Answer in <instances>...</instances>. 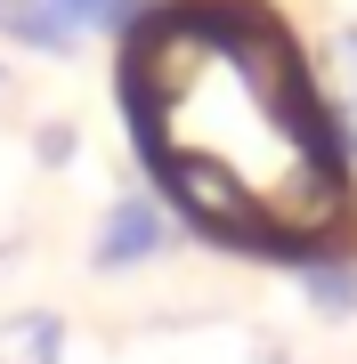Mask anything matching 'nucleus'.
Returning a JSON list of instances; mask_svg holds the SVG:
<instances>
[{"instance_id":"1","label":"nucleus","mask_w":357,"mask_h":364,"mask_svg":"<svg viewBox=\"0 0 357 364\" xmlns=\"http://www.w3.org/2000/svg\"><path fill=\"white\" fill-rule=\"evenodd\" d=\"M162 178H171V195L195 210L203 227L244 235V243H268V235H260V203L244 195V178H236L227 162H212V154H187V146H162Z\"/></svg>"},{"instance_id":"2","label":"nucleus","mask_w":357,"mask_h":364,"mask_svg":"<svg viewBox=\"0 0 357 364\" xmlns=\"http://www.w3.org/2000/svg\"><path fill=\"white\" fill-rule=\"evenodd\" d=\"M155 251H171V219H162L146 195H122V203L106 210V227H98L90 259H98V267H138V259H155Z\"/></svg>"},{"instance_id":"3","label":"nucleus","mask_w":357,"mask_h":364,"mask_svg":"<svg viewBox=\"0 0 357 364\" xmlns=\"http://www.w3.org/2000/svg\"><path fill=\"white\" fill-rule=\"evenodd\" d=\"M0 364H66V324L49 308L0 316Z\"/></svg>"},{"instance_id":"4","label":"nucleus","mask_w":357,"mask_h":364,"mask_svg":"<svg viewBox=\"0 0 357 364\" xmlns=\"http://www.w3.org/2000/svg\"><path fill=\"white\" fill-rule=\"evenodd\" d=\"M0 25L25 41V49H41V57H73V49H81V41H73L81 25L57 9V0H9V9H0Z\"/></svg>"},{"instance_id":"5","label":"nucleus","mask_w":357,"mask_h":364,"mask_svg":"<svg viewBox=\"0 0 357 364\" xmlns=\"http://www.w3.org/2000/svg\"><path fill=\"white\" fill-rule=\"evenodd\" d=\"M309 308H317V316H357V259L309 267Z\"/></svg>"},{"instance_id":"6","label":"nucleus","mask_w":357,"mask_h":364,"mask_svg":"<svg viewBox=\"0 0 357 364\" xmlns=\"http://www.w3.org/2000/svg\"><path fill=\"white\" fill-rule=\"evenodd\" d=\"M325 73H333V97H341V105H357V25H341V33H333Z\"/></svg>"},{"instance_id":"7","label":"nucleus","mask_w":357,"mask_h":364,"mask_svg":"<svg viewBox=\"0 0 357 364\" xmlns=\"http://www.w3.org/2000/svg\"><path fill=\"white\" fill-rule=\"evenodd\" d=\"M57 9H66L73 25H106V33L138 25V0H57Z\"/></svg>"},{"instance_id":"8","label":"nucleus","mask_w":357,"mask_h":364,"mask_svg":"<svg viewBox=\"0 0 357 364\" xmlns=\"http://www.w3.org/2000/svg\"><path fill=\"white\" fill-rule=\"evenodd\" d=\"M73 146H81V138H73V122H41V130H33V154L49 162V170H57V162H73Z\"/></svg>"},{"instance_id":"9","label":"nucleus","mask_w":357,"mask_h":364,"mask_svg":"<svg viewBox=\"0 0 357 364\" xmlns=\"http://www.w3.org/2000/svg\"><path fill=\"white\" fill-rule=\"evenodd\" d=\"M9 122H16V73L0 65V130H9Z\"/></svg>"},{"instance_id":"10","label":"nucleus","mask_w":357,"mask_h":364,"mask_svg":"<svg viewBox=\"0 0 357 364\" xmlns=\"http://www.w3.org/2000/svg\"><path fill=\"white\" fill-rule=\"evenodd\" d=\"M0 9H9V0H0Z\"/></svg>"}]
</instances>
